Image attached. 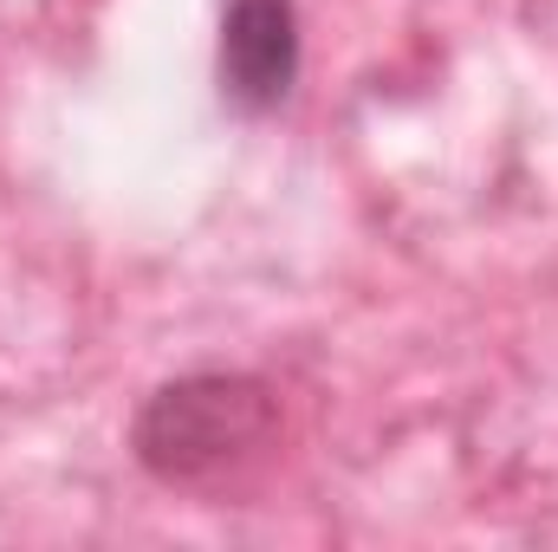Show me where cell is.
Wrapping results in <instances>:
<instances>
[{"mask_svg": "<svg viewBox=\"0 0 558 552\" xmlns=\"http://www.w3.org/2000/svg\"><path fill=\"white\" fill-rule=\"evenodd\" d=\"M279 435V397L247 371H195L162 384L137 410L131 448L169 488L221 481L247 461H260Z\"/></svg>", "mask_w": 558, "mask_h": 552, "instance_id": "6da1fadb", "label": "cell"}, {"mask_svg": "<svg viewBox=\"0 0 558 552\" xmlns=\"http://www.w3.org/2000/svg\"><path fill=\"white\" fill-rule=\"evenodd\" d=\"M221 105L241 118H267L286 105L299 79V13L292 0H228L221 7V52H215Z\"/></svg>", "mask_w": 558, "mask_h": 552, "instance_id": "7a4b0ae2", "label": "cell"}]
</instances>
